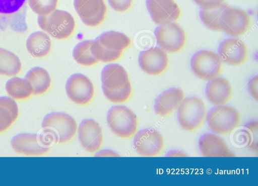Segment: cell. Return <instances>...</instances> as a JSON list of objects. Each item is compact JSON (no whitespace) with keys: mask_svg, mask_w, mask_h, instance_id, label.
<instances>
[{"mask_svg":"<svg viewBox=\"0 0 258 186\" xmlns=\"http://www.w3.org/2000/svg\"><path fill=\"white\" fill-rule=\"evenodd\" d=\"M66 90L69 98L80 106L89 104L94 97L92 82L88 77L81 73H75L68 79Z\"/></svg>","mask_w":258,"mask_h":186,"instance_id":"cell-13","label":"cell"},{"mask_svg":"<svg viewBox=\"0 0 258 186\" xmlns=\"http://www.w3.org/2000/svg\"><path fill=\"white\" fill-rule=\"evenodd\" d=\"M146 6L152 20L159 25L174 22L181 16L174 0H146Z\"/></svg>","mask_w":258,"mask_h":186,"instance_id":"cell-17","label":"cell"},{"mask_svg":"<svg viewBox=\"0 0 258 186\" xmlns=\"http://www.w3.org/2000/svg\"><path fill=\"white\" fill-rule=\"evenodd\" d=\"M206 116L204 103L196 97L184 99L178 109V121L181 128L188 132H194L199 129Z\"/></svg>","mask_w":258,"mask_h":186,"instance_id":"cell-7","label":"cell"},{"mask_svg":"<svg viewBox=\"0 0 258 186\" xmlns=\"http://www.w3.org/2000/svg\"><path fill=\"white\" fill-rule=\"evenodd\" d=\"M248 90L254 99L257 100V76L253 77L248 83Z\"/></svg>","mask_w":258,"mask_h":186,"instance_id":"cell-34","label":"cell"},{"mask_svg":"<svg viewBox=\"0 0 258 186\" xmlns=\"http://www.w3.org/2000/svg\"><path fill=\"white\" fill-rule=\"evenodd\" d=\"M202 9H211L217 8L224 3L225 0H194Z\"/></svg>","mask_w":258,"mask_h":186,"instance_id":"cell-33","label":"cell"},{"mask_svg":"<svg viewBox=\"0 0 258 186\" xmlns=\"http://www.w3.org/2000/svg\"><path fill=\"white\" fill-rule=\"evenodd\" d=\"M186 155L183 152L178 151H173L168 153L167 156L177 157V156H185Z\"/></svg>","mask_w":258,"mask_h":186,"instance_id":"cell-36","label":"cell"},{"mask_svg":"<svg viewBox=\"0 0 258 186\" xmlns=\"http://www.w3.org/2000/svg\"><path fill=\"white\" fill-rule=\"evenodd\" d=\"M25 78L30 83L34 96L46 93L51 85V78L46 70L39 67H34L28 70Z\"/></svg>","mask_w":258,"mask_h":186,"instance_id":"cell-24","label":"cell"},{"mask_svg":"<svg viewBox=\"0 0 258 186\" xmlns=\"http://www.w3.org/2000/svg\"><path fill=\"white\" fill-rule=\"evenodd\" d=\"M33 12L38 16H45L56 10L58 0H28Z\"/></svg>","mask_w":258,"mask_h":186,"instance_id":"cell-31","label":"cell"},{"mask_svg":"<svg viewBox=\"0 0 258 186\" xmlns=\"http://www.w3.org/2000/svg\"><path fill=\"white\" fill-rule=\"evenodd\" d=\"M199 148L204 157H234L225 141L215 134L207 133L199 141Z\"/></svg>","mask_w":258,"mask_h":186,"instance_id":"cell-21","label":"cell"},{"mask_svg":"<svg viewBox=\"0 0 258 186\" xmlns=\"http://www.w3.org/2000/svg\"><path fill=\"white\" fill-rule=\"evenodd\" d=\"M154 34L158 45L168 53L181 51L186 44L184 30L175 22L159 25L155 29Z\"/></svg>","mask_w":258,"mask_h":186,"instance_id":"cell-11","label":"cell"},{"mask_svg":"<svg viewBox=\"0 0 258 186\" xmlns=\"http://www.w3.org/2000/svg\"><path fill=\"white\" fill-rule=\"evenodd\" d=\"M194 73L200 79L210 81L222 72L223 63L218 53L208 50L197 52L190 60Z\"/></svg>","mask_w":258,"mask_h":186,"instance_id":"cell-9","label":"cell"},{"mask_svg":"<svg viewBox=\"0 0 258 186\" xmlns=\"http://www.w3.org/2000/svg\"><path fill=\"white\" fill-rule=\"evenodd\" d=\"M5 88L11 98L16 100H27L33 95L32 87L25 78L12 77L7 81Z\"/></svg>","mask_w":258,"mask_h":186,"instance_id":"cell-26","label":"cell"},{"mask_svg":"<svg viewBox=\"0 0 258 186\" xmlns=\"http://www.w3.org/2000/svg\"><path fill=\"white\" fill-rule=\"evenodd\" d=\"M26 45L28 52L31 56L37 58H42L50 53L51 42L47 34L38 31L29 36Z\"/></svg>","mask_w":258,"mask_h":186,"instance_id":"cell-23","label":"cell"},{"mask_svg":"<svg viewBox=\"0 0 258 186\" xmlns=\"http://www.w3.org/2000/svg\"><path fill=\"white\" fill-rule=\"evenodd\" d=\"M52 143L45 134L21 133L14 136L11 141L17 153L30 156H40L46 154Z\"/></svg>","mask_w":258,"mask_h":186,"instance_id":"cell-10","label":"cell"},{"mask_svg":"<svg viewBox=\"0 0 258 186\" xmlns=\"http://www.w3.org/2000/svg\"><path fill=\"white\" fill-rule=\"evenodd\" d=\"M18 116L19 109L16 102L8 97H0V134L8 130Z\"/></svg>","mask_w":258,"mask_h":186,"instance_id":"cell-25","label":"cell"},{"mask_svg":"<svg viewBox=\"0 0 258 186\" xmlns=\"http://www.w3.org/2000/svg\"><path fill=\"white\" fill-rule=\"evenodd\" d=\"M136 151L144 157L159 156L164 148V140L161 134L152 128H146L139 131L133 141Z\"/></svg>","mask_w":258,"mask_h":186,"instance_id":"cell-12","label":"cell"},{"mask_svg":"<svg viewBox=\"0 0 258 186\" xmlns=\"http://www.w3.org/2000/svg\"><path fill=\"white\" fill-rule=\"evenodd\" d=\"M229 6L224 3L220 6L214 9H201L199 14L200 19L203 24L209 29L215 31H222V17Z\"/></svg>","mask_w":258,"mask_h":186,"instance_id":"cell-27","label":"cell"},{"mask_svg":"<svg viewBox=\"0 0 258 186\" xmlns=\"http://www.w3.org/2000/svg\"><path fill=\"white\" fill-rule=\"evenodd\" d=\"M110 7L115 11L123 12L127 11L131 7L133 0H108Z\"/></svg>","mask_w":258,"mask_h":186,"instance_id":"cell-32","label":"cell"},{"mask_svg":"<svg viewBox=\"0 0 258 186\" xmlns=\"http://www.w3.org/2000/svg\"><path fill=\"white\" fill-rule=\"evenodd\" d=\"M76 12L86 25L95 27L104 20L107 8L104 0H74Z\"/></svg>","mask_w":258,"mask_h":186,"instance_id":"cell-14","label":"cell"},{"mask_svg":"<svg viewBox=\"0 0 258 186\" xmlns=\"http://www.w3.org/2000/svg\"><path fill=\"white\" fill-rule=\"evenodd\" d=\"M93 40H84L78 43L73 51V56L76 61L80 65L91 66L99 61L92 55L91 47Z\"/></svg>","mask_w":258,"mask_h":186,"instance_id":"cell-29","label":"cell"},{"mask_svg":"<svg viewBox=\"0 0 258 186\" xmlns=\"http://www.w3.org/2000/svg\"><path fill=\"white\" fill-rule=\"evenodd\" d=\"M96 156H118V154H116L115 152H113L112 151H110L109 150H105L101 151L98 153Z\"/></svg>","mask_w":258,"mask_h":186,"instance_id":"cell-35","label":"cell"},{"mask_svg":"<svg viewBox=\"0 0 258 186\" xmlns=\"http://www.w3.org/2000/svg\"><path fill=\"white\" fill-rule=\"evenodd\" d=\"M245 142L247 146L252 151H258V122L256 120L250 121L246 123L242 130Z\"/></svg>","mask_w":258,"mask_h":186,"instance_id":"cell-30","label":"cell"},{"mask_svg":"<svg viewBox=\"0 0 258 186\" xmlns=\"http://www.w3.org/2000/svg\"><path fill=\"white\" fill-rule=\"evenodd\" d=\"M184 99V93L181 89L169 88L161 93L156 99L154 111L160 116L167 117L178 110Z\"/></svg>","mask_w":258,"mask_h":186,"instance_id":"cell-20","label":"cell"},{"mask_svg":"<svg viewBox=\"0 0 258 186\" xmlns=\"http://www.w3.org/2000/svg\"><path fill=\"white\" fill-rule=\"evenodd\" d=\"M37 23L43 31L58 40L69 38L74 32L76 27L72 15L60 10H55L47 15L38 16Z\"/></svg>","mask_w":258,"mask_h":186,"instance_id":"cell-5","label":"cell"},{"mask_svg":"<svg viewBox=\"0 0 258 186\" xmlns=\"http://www.w3.org/2000/svg\"><path fill=\"white\" fill-rule=\"evenodd\" d=\"M138 62L144 72L151 75L157 76L167 70L169 60L166 51L160 47H154L141 52Z\"/></svg>","mask_w":258,"mask_h":186,"instance_id":"cell-15","label":"cell"},{"mask_svg":"<svg viewBox=\"0 0 258 186\" xmlns=\"http://www.w3.org/2000/svg\"><path fill=\"white\" fill-rule=\"evenodd\" d=\"M209 102L215 106L224 105L233 95L232 86L225 78L217 77L210 80L205 90Z\"/></svg>","mask_w":258,"mask_h":186,"instance_id":"cell-22","label":"cell"},{"mask_svg":"<svg viewBox=\"0 0 258 186\" xmlns=\"http://www.w3.org/2000/svg\"><path fill=\"white\" fill-rule=\"evenodd\" d=\"M106 119L110 129L120 138H130L136 133L138 130V117L126 107H112L107 112Z\"/></svg>","mask_w":258,"mask_h":186,"instance_id":"cell-6","label":"cell"},{"mask_svg":"<svg viewBox=\"0 0 258 186\" xmlns=\"http://www.w3.org/2000/svg\"><path fill=\"white\" fill-rule=\"evenodd\" d=\"M101 78L103 94L109 101L122 104L130 99L132 85L127 71L121 65L116 63L105 65Z\"/></svg>","mask_w":258,"mask_h":186,"instance_id":"cell-1","label":"cell"},{"mask_svg":"<svg viewBox=\"0 0 258 186\" xmlns=\"http://www.w3.org/2000/svg\"><path fill=\"white\" fill-rule=\"evenodd\" d=\"M131 44V39L125 34L113 31H107L93 41L91 51L98 61L108 63L119 59L123 51Z\"/></svg>","mask_w":258,"mask_h":186,"instance_id":"cell-2","label":"cell"},{"mask_svg":"<svg viewBox=\"0 0 258 186\" xmlns=\"http://www.w3.org/2000/svg\"><path fill=\"white\" fill-rule=\"evenodd\" d=\"M251 22V18L244 10L229 6L222 17V31L231 36H241L249 30Z\"/></svg>","mask_w":258,"mask_h":186,"instance_id":"cell-16","label":"cell"},{"mask_svg":"<svg viewBox=\"0 0 258 186\" xmlns=\"http://www.w3.org/2000/svg\"><path fill=\"white\" fill-rule=\"evenodd\" d=\"M21 69L19 58L13 52L0 48V75L8 77L15 76Z\"/></svg>","mask_w":258,"mask_h":186,"instance_id":"cell-28","label":"cell"},{"mask_svg":"<svg viewBox=\"0 0 258 186\" xmlns=\"http://www.w3.org/2000/svg\"><path fill=\"white\" fill-rule=\"evenodd\" d=\"M27 0H0V30L23 33L26 23Z\"/></svg>","mask_w":258,"mask_h":186,"instance_id":"cell-4","label":"cell"},{"mask_svg":"<svg viewBox=\"0 0 258 186\" xmlns=\"http://www.w3.org/2000/svg\"><path fill=\"white\" fill-rule=\"evenodd\" d=\"M218 52L222 62L234 66L243 64L248 56L245 43L236 38H229L223 40L219 46Z\"/></svg>","mask_w":258,"mask_h":186,"instance_id":"cell-19","label":"cell"},{"mask_svg":"<svg viewBox=\"0 0 258 186\" xmlns=\"http://www.w3.org/2000/svg\"><path fill=\"white\" fill-rule=\"evenodd\" d=\"M78 138L85 151L94 153L99 150L102 144V128L93 119L83 120L79 126Z\"/></svg>","mask_w":258,"mask_h":186,"instance_id":"cell-18","label":"cell"},{"mask_svg":"<svg viewBox=\"0 0 258 186\" xmlns=\"http://www.w3.org/2000/svg\"><path fill=\"white\" fill-rule=\"evenodd\" d=\"M206 117L210 129L220 135L231 133L239 125L241 120L235 109L225 105L213 108Z\"/></svg>","mask_w":258,"mask_h":186,"instance_id":"cell-8","label":"cell"},{"mask_svg":"<svg viewBox=\"0 0 258 186\" xmlns=\"http://www.w3.org/2000/svg\"><path fill=\"white\" fill-rule=\"evenodd\" d=\"M77 123L70 115L63 112L47 114L42 122L43 133L55 144L69 142L76 135Z\"/></svg>","mask_w":258,"mask_h":186,"instance_id":"cell-3","label":"cell"}]
</instances>
